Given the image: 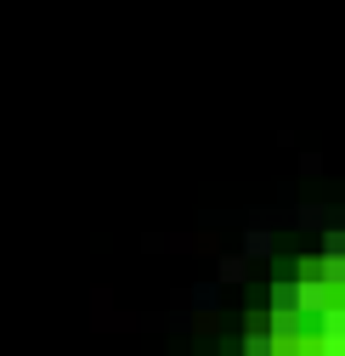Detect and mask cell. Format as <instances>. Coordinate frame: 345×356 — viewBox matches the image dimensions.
Wrapping results in <instances>:
<instances>
[{
  "label": "cell",
  "mask_w": 345,
  "mask_h": 356,
  "mask_svg": "<svg viewBox=\"0 0 345 356\" xmlns=\"http://www.w3.org/2000/svg\"><path fill=\"white\" fill-rule=\"evenodd\" d=\"M294 220H300V232H328V209L323 204H300Z\"/></svg>",
  "instance_id": "3957f363"
},
{
  "label": "cell",
  "mask_w": 345,
  "mask_h": 356,
  "mask_svg": "<svg viewBox=\"0 0 345 356\" xmlns=\"http://www.w3.org/2000/svg\"><path fill=\"white\" fill-rule=\"evenodd\" d=\"M221 305V283H193V311H215Z\"/></svg>",
  "instance_id": "ba28073f"
},
{
  "label": "cell",
  "mask_w": 345,
  "mask_h": 356,
  "mask_svg": "<svg viewBox=\"0 0 345 356\" xmlns=\"http://www.w3.org/2000/svg\"><path fill=\"white\" fill-rule=\"evenodd\" d=\"M317 277L328 283V294H345V260H328V254H323V260H317Z\"/></svg>",
  "instance_id": "277c9868"
},
{
  "label": "cell",
  "mask_w": 345,
  "mask_h": 356,
  "mask_svg": "<svg viewBox=\"0 0 345 356\" xmlns=\"http://www.w3.org/2000/svg\"><path fill=\"white\" fill-rule=\"evenodd\" d=\"M243 356H278V339L266 328H255V334H243Z\"/></svg>",
  "instance_id": "5b68a950"
},
{
  "label": "cell",
  "mask_w": 345,
  "mask_h": 356,
  "mask_svg": "<svg viewBox=\"0 0 345 356\" xmlns=\"http://www.w3.org/2000/svg\"><path fill=\"white\" fill-rule=\"evenodd\" d=\"M317 334H339V339H345V300H334L323 317H317Z\"/></svg>",
  "instance_id": "8992f818"
},
{
  "label": "cell",
  "mask_w": 345,
  "mask_h": 356,
  "mask_svg": "<svg viewBox=\"0 0 345 356\" xmlns=\"http://www.w3.org/2000/svg\"><path fill=\"white\" fill-rule=\"evenodd\" d=\"M243 277H249V266H243L238 254H227L221 266H215V283H243Z\"/></svg>",
  "instance_id": "9c48e42d"
},
{
  "label": "cell",
  "mask_w": 345,
  "mask_h": 356,
  "mask_svg": "<svg viewBox=\"0 0 345 356\" xmlns=\"http://www.w3.org/2000/svg\"><path fill=\"white\" fill-rule=\"evenodd\" d=\"M323 254H328V260H345V232H339V227L323 232Z\"/></svg>",
  "instance_id": "30bf717a"
},
{
  "label": "cell",
  "mask_w": 345,
  "mask_h": 356,
  "mask_svg": "<svg viewBox=\"0 0 345 356\" xmlns=\"http://www.w3.org/2000/svg\"><path fill=\"white\" fill-rule=\"evenodd\" d=\"M317 356H345V339L339 334H317Z\"/></svg>",
  "instance_id": "8fae6325"
},
{
  "label": "cell",
  "mask_w": 345,
  "mask_h": 356,
  "mask_svg": "<svg viewBox=\"0 0 345 356\" xmlns=\"http://www.w3.org/2000/svg\"><path fill=\"white\" fill-rule=\"evenodd\" d=\"M266 300H272V311H294V277H278L266 289Z\"/></svg>",
  "instance_id": "52a82bcc"
},
{
  "label": "cell",
  "mask_w": 345,
  "mask_h": 356,
  "mask_svg": "<svg viewBox=\"0 0 345 356\" xmlns=\"http://www.w3.org/2000/svg\"><path fill=\"white\" fill-rule=\"evenodd\" d=\"M272 249H278L272 227H249V232H243V260H266Z\"/></svg>",
  "instance_id": "7a4b0ae2"
},
{
  "label": "cell",
  "mask_w": 345,
  "mask_h": 356,
  "mask_svg": "<svg viewBox=\"0 0 345 356\" xmlns=\"http://www.w3.org/2000/svg\"><path fill=\"white\" fill-rule=\"evenodd\" d=\"M317 323H306V317H300V311H272V339H300V334H312Z\"/></svg>",
  "instance_id": "6da1fadb"
}]
</instances>
